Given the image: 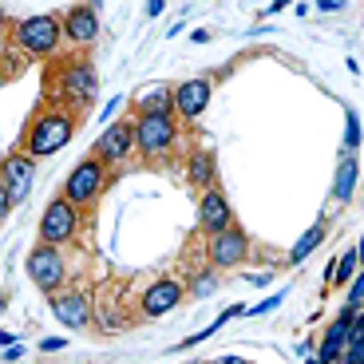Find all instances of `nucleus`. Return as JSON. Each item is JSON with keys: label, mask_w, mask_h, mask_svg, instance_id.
Here are the masks:
<instances>
[{"label": "nucleus", "mask_w": 364, "mask_h": 364, "mask_svg": "<svg viewBox=\"0 0 364 364\" xmlns=\"http://www.w3.org/2000/svg\"><path fill=\"white\" fill-rule=\"evenodd\" d=\"M72 135H75V115H68V111H60V107L40 111V115L28 123L24 146H20V151H28L32 159H52L72 143Z\"/></svg>", "instance_id": "f257e3e1"}, {"label": "nucleus", "mask_w": 364, "mask_h": 364, "mask_svg": "<svg viewBox=\"0 0 364 364\" xmlns=\"http://www.w3.org/2000/svg\"><path fill=\"white\" fill-rule=\"evenodd\" d=\"M32 182H36V159L28 151H9L0 163V214L4 218L32 194Z\"/></svg>", "instance_id": "f03ea898"}, {"label": "nucleus", "mask_w": 364, "mask_h": 364, "mask_svg": "<svg viewBox=\"0 0 364 364\" xmlns=\"http://www.w3.org/2000/svg\"><path fill=\"white\" fill-rule=\"evenodd\" d=\"M12 40H16V48H24L28 55H52L55 48H60V40L64 36V20L52 16V12H36V16H24L16 28H12Z\"/></svg>", "instance_id": "7ed1b4c3"}, {"label": "nucleus", "mask_w": 364, "mask_h": 364, "mask_svg": "<svg viewBox=\"0 0 364 364\" xmlns=\"http://www.w3.org/2000/svg\"><path fill=\"white\" fill-rule=\"evenodd\" d=\"M178 143V119L135 115V146L143 159H166Z\"/></svg>", "instance_id": "20e7f679"}, {"label": "nucleus", "mask_w": 364, "mask_h": 364, "mask_svg": "<svg viewBox=\"0 0 364 364\" xmlns=\"http://www.w3.org/2000/svg\"><path fill=\"white\" fill-rule=\"evenodd\" d=\"M103 186H107V163H100L95 155H87V159H80V163L72 166V174H68L64 198L72 202V206H91V202L103 194Z\"/></svg>", "instance_id": "39448f33"}, {"label": "nucleus", "mask_w": 364, "mask_h": 364, "mask_svg": "<svg viewBox=\"0 0 364 364\" xmlns=\"http://www.w3.org/2000/svg\"><path fill=\"white\" fill-rule=\"evenodd\" d=\"M80 230H83L80 206H72L68 198H52L44 206V214H40V242H44V246L60 250L64 242H72Z\"/></svg>", "instance_id": "423d86ee"}, {"label": "nucleus", "mask_w": 364, "mask_h": 364, "mask_svg": "<svg viewBox=\"0 0 364 364\" xmlns=\"http://www.w3.org/2000/svg\"><path fill=\"white\" fill-rule=\"evenodd\" d=\"M24 265H28V277L40 285V293H48V297H52V293L64 289V282H68V262H64V254H60L55 246H44V242H40V246L28 254Z\"/></svg>", "instance_id": "0eeeda50"}, {"label": "nucleus", "mask_w": 364, "mask_h": 364, "mask_svg": "<svg viewBox=\"0 0 364 364\" xmlns=\"http://www.w3.org/2000/svg\"><path fill=\"white\" fill-rule=\"evenodd\" d=\"M131 151H135V119L107 123V127H103V135L95 139V146H91V155L100 159V163H107V166L123 163Z\"/></svg>", "instance_id": "6e6552de"}, {"label": "nucleus", "mask_w": 364, "mask_h": 364, "mask_svg": "<svg viewBox=\"0 0 364 364\" xmlns=\"http://www.w3.org/2000/svg\"><path fill=\"white\" fill-rule=\"evenodd\" d=\"M206 257H210V265L214 269H237V265L250 257V237H246V230H237V226H230V230H222V234H214L206 242Z\"/></svg>", "instance_id": "1a4fd4ad"}, {"label": "nucleus", "mask_w": 364, "mask_h": 364, "mask_svg": "<svg viewBox=\"0 0 364 364\" xmlns=\"http://www.w3.org/2000/svg\"><path fill=\"white\" fill-rule=\"evenodd\" d=\"M182 297H186V285L174 282V277H159V282H151L143 289V297H139V313L151 317V321H159V317H166V313L178 309Z\"/></svg>", "instance_id": "9d476101"}, {"label": "nucleus", "mask_w": 364, "mask_h": 364, "mask_svg": "<svg viewBox=\"0 0 364 364\" xmlns=\"http://www.w3.org/2000/svg\"><path fill=\"white\" fill-rule=\"evenodd\" d=\"M356 313H360V309L345 305V309H341L337 317H333V325L325 328V337H321V345H317V360H321V364H337V360H341V353H345L348 341H353Z\"/></svg>", "instance_id": "9b49d317"}, {"label": "nucleus", "mask_w": 364, "mask_h": 364, "mask_svg": "<svg viewBox=\"0 0 364 364\" xmlns=\"http://www.w3.org/2000/svg\"><path fill=\"white\" fill-rule=\"evenodd\" d=\"M210 95H214V80L210 75H194V80H182L174 87V111L178 119H198L210 107Z\"/></svg>", "instance_id": "f8f14e48"}, {"label": "nucleus", "mask_w": 364, "mask_h": 364, "mask_svg": "<svg viewBox=\"0 0 364 364\" xmlns=\"http://www.w3.org/2000/svg\"><path fill=\"white\" fill-rule=\"evenodd\" d=\"M48 305H52L55 321L68 328H87L91 325V301L83 289H60L48 297Z\"/></svg>", "instance_id": "ddd939ff"}, {"label": "nucleus", "mask_w": 364, "mask_h": 364, "mask_svg": "<svg viewBox=\"0 0 364 364\" xmlns=\"http://www.w3.org/2000/svg\"><path fill=\"white\" fill-rule=\"evenodd\" d=\"M198 226L206 230L210 237L234 226V206H230V198L218 191V186L202 191V198H198Z\"/></svg>", "instance_id": "4468645a"}, {"label": "nucleus", "mask_w": 364, "mask_h": 364, "mask_svg": "<svg viewBox=\"0 0 364 364\" xmlns=\"http://www.w3.org/2000/svg\"><path fill=\"white\" fill-rule=\"evenodd\" d=\"M60 87H64V95H68L72 103L87 107V103L95 100V87H100V80H95V68H91L87 60H75V64H68L64 72H60Z\"/></svg>", "instance_id": "2eb2a0df"}, {"label": "nucleus", "mask_w": 364, "mask_h": 364, "mask_svg": "<svg viewBox=\"0 0 364 364\" xmlns=\"http://www.w3.org/2000/svg\"><path fill=\"white\" fill-rule=\"evenodd\" d=\"M64 36L75 48H91L100 40V12H95V4H75V9L64 12Z\"/></svg>", "instance_id": "dca6fc26"}, {"label": "nucleus", "mask_w": 364, "mask_h": 364, "mask_svg": "<svg viewBox=\"0 0 364 364\" xmlns=\"http://www.w3.org/2000/svg\"><path fill=\"white\" fill-rule=\"evenodd\" d=\"M135 111H139V115L178 119V111H174V87H166V83H155V87L139 91V95H135Z\"/></svg>", "instance_id": "f3484780"}, {"label": "nucleus", "mask_w": 364, "mask_h": 364, "mask_svg": "<svg viewBox=\"0 0 364 364\" xmlns=\"http://www.w3.org/2000/svg\"><path fill=\"white\" fill-rule=\"evenodd\" d=\"M356 171H360L356 155H341L337 182H333V198H337V202H353V194H356Z\"/></svg>", "instance_id": "a211bd4d"}, {"label": "nucleus", "mask_w": 364, "mask_h": 364, "mask_svg": "<svg viewBox=\"0 0 364 364\" xmlns=\"http://www.w3.org/2000/svg\"><path fill=\"white\" fill-rule=\"evenodd\" d=\"M321 237H325V218H321V222H313V226H309V230H305V234L297 237V246L289 250V262H293V265H301V262H305V257L313 254V250L321 246Z\"/></svg>", "instance_id": "6ab92c4d"}, {"label": "nucleus", "mask_w": 364, "mask_h": 364, "mask_svg": "<svg viewBox=\"0 0 364 364\" xmlns=\"http://www.w3.org/2000/svg\"><path fill=\"white\" fill-rule=\"evenodd\" d=\"M191 182H194V186H202V191H210V186H214V159H210V155H194L191 159Z\"/></svg>", "instance_id": "aec40b11"}, {"label": "nucleus", "mask_w": 364, "mask_h": 364, "mask_svg": "<svg viewBox=\"0 0 364 364\" xmlns=\"http://www.w3.org/2000/svg\"><path fill=\"white\" fill-rule=\"evenodd\" d=\"M214 289H218V269H202V273H194L191 285H186V293H191V297H198V301H206Z\"/></svg>", "instance_id": "412c9836"}, {"label": "nucleus", "mask_w": 364, "mask_h": 364, "mask_svg": "<svg viewBox=\"0 0 364 364\" xmlns=\"http://www.w3.org/2000/svg\"><path fill=\"white\" fill-rule=\"evenodd\" d=\"M364 257H360V250H345V254L337 257V277H333V285H353V273H356V265H360Z\"/></svg>", "instance_id": "4be33fe9"}, {"label": "nucleus", "mask_w": 364, "mask_h": 364, "mask_svg": "<svg viewBox=\"0 0 364 364\" xmlns=\"http://www.w3.org/2000/svg\"><path fill=\"white\" fill-rule=\"evenodd\" d=\"M356 146H360V119L356 111L345 115V155H356Z\"/></svg>", "instance_id": "5701e85b"}, {"label": "nucleus", "mask_w": 364, "mask_h": 364, "mask_svg": "<svg viewBox=\"0 0 364 364\" xmlns=\"http://www.w3.org/2000/svg\"><path fill=\"white\" fill-rule=\"evenodd\" d=\"M285 301V293H273V297H265V301H257V305H246V317H262V313H273L277 305Z\"/></svg>", "instance_id": "b1692460"}, {"label": "nucleus", "mask_w": 364, "mask_h": 364, "mask_svg": "<svg viewBox=\"0 0 364 364\" xmlns=\"http://www.w3.org/2000/svg\"><path fill=\"white\" fill-rule=\"evenodd\" d=\"M337 364H364V337L348 341V348L341 353V360H337Z\"/></svg>", "instance_id": "393cba45"}, {"label": "nucleus", "mask_w": 364, "mask_h": 364, "mask_svg": "<svg viewBox=\"0 0 364 364\" xmlns=\"http://www.w3.org/2000/svg\"><path fill=\"white\" fill-rule=\"evenodd\" d=\"M68 341H60V337H48V341H40V353H60Z\"/></svg>", "instance_id": "a878e982"}, {"label": "nucleus", "mask_w": 364, "mask_h": 364, "mask_svg": "<svg viewBox=\"0 0 364 364\" xmlns=\"http://www.w3.org/2000/svg\"><path fill=\"white\" fill-rule=\"evenodd\" d=\"M123 103H127V100H123V95H115V100H107V103H103V119H111V115H115L119 107H123Z\"/></svg>", "instance_id": "bb28decb"}, {"label": "nucleus", "mask_w": 364, "mask_h": 364, "mask_svg": "<svg viewBox=\"0 0 364 364\" xmlns=\"http://www.w3.org/2000/svg\"><path fill=\"white\" fill-rule=\"evenodd\" d=\"M317 9L321 12H341V9H348V4H345V0H321Z\"/></svg>", "instance_id": "cd10ccee"}, {"label": "nucleus", "mask_w": 364, "mask_h": 364, "mask_svg": "<svg viewBox=\"0 0 364 364\" xmlns=\"http://www.w3.org/2000/svg\"><path fill=\"white\" fill-rule=\"evenodd\" d=\"M246 282H250V285H269V269H262V273H250Z\"/></svg>", "instance_id": "c85d7f7f"}, {"label": "nucleus", "mask_w": 364, "mask_h": 364, "mask_svg": "<svg viewBox=\"0 0 364 364\" xmlns=\"http://www.w3.org/2000/svg\"><path fill=\"white\" fill-rule=\"evenodd\" d=\"M20 356H24V348H20V345H12V348H4V360H9V364H16V360H20Z\"/></svg>", "instance_id": "c756f323"}, {"label": "nucleus", "mask_w": 364, "mask_h": 364, "mask_svg": "<svg viewBox=\"0 0 364 364\" xmlns=\"http://www.w3.org/2000/svg\"><path fill=\"white\" fill-rule=\"evenodd\" d=\"M163 12H166L163 0H151V4H146V16H163Z\"/></svg>", "instance_id": "7c9ffc66"}, {"label": "nucleus", "mask_w": 364, "mask_h": 364, "mask_svg": "<svg viewBox=\"0 0 364 364\" xmlns=\"http://www.w3.org/2000/svg\"><path fill=\"white\" fill-rule=\"evenodd\" d=\"M282 9H289V4H282V0H273V4H265V9H262V16H277Z\"/></svg>", "instance_id": "2f4dec72"}, {"label": "nucleus", "mask_w": 364, "mask_h": 364, "mask_svg": "<svg viewBox=\"0 0 364 364\" xmlns=\"http://www.w3.org/2000/svg\"><path fill=\"white\" fill-rule=\"evenodd\" d=\"M356 337H364V305H360V313H356V325H353V341Z\"/></svg>", "instance_id": "473e14b6"}, {"label": "nucleus", "mask_w": 364, "mask_h": 364, "mask_svg": "<svg viewBox=\"0 0 364 364\" xmlns=\"http://www.w3.org/2000/svg\"><path fill=\"white\" fill-rule=\"evenodd\" d=\"M214 364H250V360H246V356H230V353H222Z\"/></svg>", "instance_id": "72a5a7b5"}, {"label": "nucleus", "mask_w": 364, "mask_h": 364, "mask_svg": "<svg viewBox=\"0 0 364 364\" xmlns=\"http://www.w3.org/2000/svg\"><path fill=\"white\" fill-rule=\"evenodd\" d=\"M0 345L12 348V345H16V333H9V328H4V333H0Z\"/></svg>", "instance_id": "f704fd0d"}, {"label": "nucleus", "mask_w": 364, "mask_h": 364, "mask_svg": "<svg viewBox=\"0 0 364 364\" xmlns=\"http://www.w3.org/2000/svg\"><path fill=\"white\" fill-rule=\"evenodd\" d=\"M356 250H360V257H364V234H360V242H356Z\"/></svg>", "instance_id": "c9c22d12"}, {"label": "nucleus", "mask_w": 364, "mask_h": 364, "mask_svg": "<svg viewBox=\"0 0 364 364\" xmlns=\"http://www.w3.org/2000/svg\"><path fill=\"white\" fill-rule=\"evenodd\" d=\"M305 364H321V360H317V356H305Z\"/></svg>", "instance_id": "e433bc0d"}, {"label": "nucleus", "mask_w": 364, "mask_h": 364, "mask_svg": "<svg viewBox=\"0 0 364 364\" xmlns=\"http://www.w3.org/2000/svg\"><path fill=\"white\" fill-rule=\"evenodd\" d=\"M191 364H198V360H191Z\"/></svg>", "instance_id": "4c0bfd02"}, {"label": "nucleus", "mask_w": 364, "mask_h": 364, "mask_svg": "<svg viewBox=\"0 0 364 364\" xmlns=\"http://www.w3.org/2000/svg\"><path fill=\"white\" fill-rule=\"evenodd\" d=\"M360 202H364V198H360Z\"/></svg>", "instance_id": "58836bf2"}]
</instances>
